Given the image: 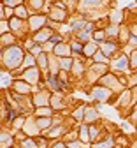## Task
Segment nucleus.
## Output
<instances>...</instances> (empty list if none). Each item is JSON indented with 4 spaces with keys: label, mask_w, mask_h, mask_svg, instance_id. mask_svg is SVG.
Instances as JSON below:
<instances>
[{
    "label": "nucleus",
    "mask_w": 137,
    "mask_h": 148,
    "mask_svg": "<svg viewBox=\"0 0 137 148\" xmlns=\"http://www.w3.org/2000/svg\"><path fill=\"white\" fill-rule=\"evenodd\" d=\"M19 58H21V51H19L18 48H12L11 49V55L7 51V57H5V64L7 65H16L19 62Z\"/></svg>",
    "instance_id": "nucleus-1"
},
{
    "label": "nucleus",
    "mask_w": 137,
    "mask_h": 148,
    "mask_svg": "<svg viewBox=\"0 0 137 148\" xmlns=\"http://www.w3.org/2000/svg\"><path fill=\"white\" fill-rule=\"evenodd\" d=\"M93 95H95L97 99H100V101H106V99L109 97V92H107V90H95Z\"/></svg>",
    "instance_id": "nucleus-2"
},
{
    "label": "nucleus",
    "mask_w": 137,
    "mask_h": 148,
    "mask_svg": "<svg viewBox=\"0 0 137 148\" xmlns=\"http://www.w3.org/2000/svg\"><path fill=\"white\" fill-rule=\"evenodd\" d=\"M125 67H127V57H123V58H120V60H116L114 69H125Z\"/></svg>",
    "instance_id": "nucleus-3"
},
{
    "label": "nucleus",
    "mask_w": 137,
    "mask_h": 148,
    "mask_svg": "<svg viewBox=\"0 0 137 148\" xmlns=\"http://www.w3.org/2000/svg\"><path fill=\"white\" fill-rule=\"evenodd\" d=\"M56 55H69V46L60 44V46L56 48Z\"/></svg>",
    "instance_id": "nucleus-4"
},
{
    "label": "nucleus",
    "mask_w": 137,
    "mask_h": 148,
    "mask_svg": "<svg viewBox=\"0 0 137 148\" xmlns=\"http://www.w3.org/2000/svg\"><path fill=\"white\" fill-rule=\"evenodd\" d=\"M49 37V32H42V34H39V35H35V41H39V42H44L46 39Z\"/></svg>",
    "instance_id": "nucleus-5"
},
{
    "label": "nucleus",
    "mask_w": 137,
    "mask_h": 148,
    "mask_svg": "<svg viewBox=\"0 0 137 148\" xmlns=\"http://www.w3.org/2000/svg\"><path fill=\"white\" fill-rule=\"evenodd\" d=\"M27 78H28V79H32V83H33L35 79H39V72H37V71H32V72H27Z\"/></svg>",
    "instance_id": "nucleus-6"
},
{
    "label": "nucleus",
    "mask_w": 137,
    "mask_h": 148,
    "mask_svg": "<svg viewBox=\"0 0 137 148\" xmlns=\"http://www.w3.org/2000/svg\"><path fill=\"white\" fill-rule=\"evenodd\" d=\"M102 49L106 51V55H111V51H114V44H102Z\"/></svg>",
    "instance_id": "nucleus-7"
},
{
    "label": "nucleus",
    "mask_w": 137,
    "mask_h": 148,
    "mask_svg": "<svg viewBox=\"0 0 137 148\" xmlns=\"http://www.w3.org/2000/svg\"><path fill=\"white\" fill-rule=\"evenodd\" d=\"M42 21H44L42 18H33V20H32V25H33V28H35V27L39 28V27H41V23H42Z\"/></svg>",
    "instance_id": "nucleus-8"
},
{
    "label": "nucleus",
    "mask_w": 137,
    "mask_h": 148,
    "mask_svg": "<svg viewBox=\"0 0 137 148\" xmlns=\"http://www.w3.org/2000/svg\"><path fill=\"white\" fill-rule=\"evenodd\" d=\"M49 86H51V88H55V90H58V83H56V78H49Z\"/></svg>",
    "instance_id": "nucleus-9"
},
{
    "label": "nucleus",
    "mask_w": 137,
    "mask_h": 148,
    "mask_svg": "<svg viewBox=\"0 0 137 148\" xmlns=\"http://www.w3.org/2000/svg\"><path fill=\"white\" fill-rule=\"evenodd\" d=\"M86 53L85 55H88V57H90V55H93L95 53V46H86V49H85Z\"/></svg>",
    "instance_id": "nucleus-10"
},
{
    "label": "nucleus",
    "mask_w": 137,
    "mask_h": 148,
    "mask_svg": "<svg viewBox=\"0 0 137 148\" xmlns=\"http://www.w3.org/2000/svg\"><path fill=\"white\" fill-rule=\"evenodd\" d=\"M18 16H23V18H25V16H27V11H25L23 7H18Z\"/></svg>",
    "instance_id": "nucleus-11"
},
{
    "label": "nucleus",
    "mask_w": 137,
    "mask_h": 148,
    "mask_svg": "<svg viewBox=\"0 0 137 148\" xmlns=\"http://www.w3.org/2000/svg\"><path fill=\"white\" fill-rule=\"evenodd\" d=\"M48 123H49V120H39V127H48Z\"/></svg>",
    "instance_id": "nucleus-12"
},
{
    "label": "nucleus",
    "mask_w": 137,
    "mask_h": 148,
    "mask_svg": "<svg viewBox=\"0 0 137 148\" xmlns=\"http://www.w3.org/2000/svg\"><path fill=\"white\" fill-rule=\"evenodd\" d=\"M70 64H72V62H70L69 58H67V60H62V65H63V69H69V65H70Z\"/></svg>",
    "instance_id": "nucleus-13"
},
{
    "label": "nucleus",
    "mask_w": 137,
    "mask_h": 148,
    "mask_svg": "<svg viewBox=\"0 0 137 148\" xmlns=\"http://www.w3.org/2000/svg\"><path fill=\"white\" fill-rule=\"evenodd\" d=\"M18 90H19V92H27L28 86H27V85H18Z\"/></svg>",
    "instance_id": "nucleus-14"
},
{
    "label": "nucleus",
    "mask_w": 137,
    "mask_h": 148,
    "mask_svg": "<svg viewBox=\"0 0 137 148\" xmlns=\"http://www.w3.org/2000/svg\"><path fill=\"white\" fill-rule=\"evenodd\" d=\"M32 53H33V55H39V53H41V48H39V46H37V48H33V49H32Z\"/></svg>",
    "instance_id": "nucleus-15"
},
{
    "label": "nucleus",
    "mask_w": 137,
    "mask_h": 148,
    "mask_svg": "<svg viewBox=\"0 0 137 148\" xmlns=\"http://www.w3.org/2000/svg\"><path fill=\"white\" fill-rule=\"evenodd\" d=\"M132 65H137V55H134V57H132Z\"/></svg>",
    "instance_id": "nucleus-16"
},
{
    "label": "nucleus",
    "mask_w": 137,
    "mask_h": 148,
    "mask_svg": "<svg viewBox=\"0 0 137 148\" xmlns=\"http://www.w3.org/2000/svg\"><path fill=\"white\" fill-rule=\"evenodd\" d=\"M55 148H65V146H63V145H56Z\"/></svg>",
    "instance_id": "nucleus-17"
}]
</instances>
